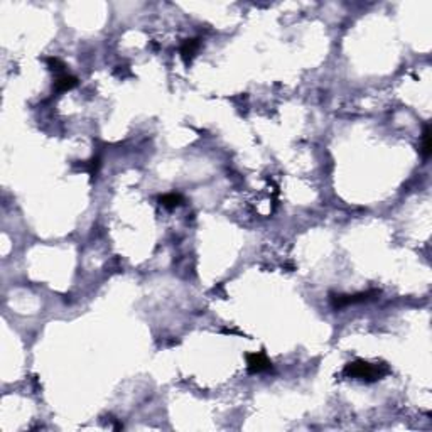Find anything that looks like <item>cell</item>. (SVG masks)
Here are the masks:
<instances>
[{"label":"cell","mask_w":432,"mask_h":432,"mask_svg":"<svg viewBox=\"0 0 432 432\" xmlns=\"http://www.w3.org/2000/svg\"><path fill=\"white\" fill-rule=\"evenodd\" d=\"M387 373V368L384 366H375L370 365L366 361H353L350 365H346L345 368V375L353 376V378H360V380H380Z\"/></svg>","instance_id":"cell-1"},{"label":"cell","mask_w":432,"mask_h":432,"mask_svg":"<svg viewBox=\"0 0 432 432\" xmlns=\"http://www.w3.org/2000/svg\"><path fill=\"white\" fill-rule=\"evenodd\" d=\"M376 291H368V292H360V294H353V296H333L331 297V302H333V307H345V306H350V304H355V302H363V301H368L371 296H376Z\"/></svg>","instance_id":"cell-2"},{"label":"cell","mask_w":432,"mask_h":432,"mask_svg":"<svg viewBox=\"0 0 432 432\" xmlns=\"http://www.w3.org/2000/svg\"><path fill=\"white\" fill-rule=\"evenodd\" d=\"M247 368L250 373H262L272 368V363L263 353H250L247 355Z\"/></svg>","instance_id":"cell-3"},{"label":"cell","mask_w":432,"mask_h":432,"mask_svg":"<svg viewBox=\"0 0 432 432\" xmlns=\"http://www.w3.org/2000/svg\"><path fill=\"white\" fill-rule=\"evenodd\" d=\"M199 46H201L199 39H186V41L183 42V46H181V56L184 58V61L193 60V56L199 49Z\"/></svg>","instance_id":"cell-4"},{"label":"cell","mask_w":432,"mask_h":432,"mask_svg":"<svg viewBox=\"0 0 432 432\" xmlns=\"http://www.w3.org/2000/svg\"><path fill=\"white\" fill-rule=\"evenodd\" d=\"M76 85H78V80H76L75 76H71V75H61L56 81H54V90L60 91V93L70 91V90H73V88H75Z\"/></svg>","instance_id":"cell-5"},{"label":"cell","mask_w":432,"mask_h":432,"mask_svg":"<svg viewBox=\"0 0 432 432\" xmlns=\"http://www.w3.org/2000/svg\"><path fill=\"white\" fill-rule=\"evenodd\" d=\"M420 154L424 157V160H427L432 154V145H430V129L429 125L424 127V132H422V145H420Z\"/></svg>","instance_id":"cell-6"},{"label":"cell","mask_w":432,"mask_h":432,"mask_svg":"<svg viewBox=\"0 0 432 432\" xmlns=\"http://www.w3.org/2000/svg\"><path fill=\"white\" fill-rule=\"evenodd\" d=\"M160 204L166 206V208H176V206L181 204V201H183V196L181 194H176V193H169V194H164L159 198Z\"/></svg>","instance_id":"cell-7"},{"label":"cell","mask_w":432,"mask_h":432,"mask_svg":"<svg viewBox=\"0 0 432 432\" xmlns=\"http://www.w3.org/2000/svg\"><path fill=\"white\" fill-rule=\"evenodd\" d=\"M47 66H49V70L56 71V73H60V71L65 70V63H63L61 60H58V58H49Z\"/></svg>","instance_id":"cell-8"}]
</instances>
